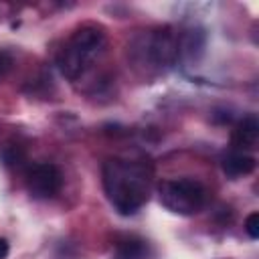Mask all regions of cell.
Listing matches in <instances>:
<instances>
[{
	"label": "cell",
	"instance_id": "obj_1",
	"mask_svg": "<svg viewBox=\"0 0 259 259\" xmlns=\"http://www.w3.org/2000/svg\"><path fill=\"white\" fill-rule=\"evenodd\" d=\"M105 196L121 217L136 214L150 198L152 166L144 160L109 158L101 168Z\"/></svg>",
	"mask_w": 259,
	"mask_h": 259
},
{
	"label": "cell",
	"instance_id": "obj_4",
	"mask_svg": "<svg viewBox=\"0 0 259 259\" xmlns=\"http://www.w3.org/2000/svg\"><path fill=\"white\" fill-rule=\"evenodd\" d=\"M158 198L166 210L180 217H192L204 208L208 190L196 178H170L158 184Z\"/></svg>",
	"mask_w": 259,
	"mask_h": 259
},
{
	"label": "cell",
	"instance_id": "obj_3",
	"mask_svg": "<svg viewBox=\"0 0 259 259\" xmlns=\"http://www.w3.org/2000/svg\"><path fill=\"white\" fill-rule=\"evenodd\" d=\"M127 53L138 67L164 71L178 59V36L170 26L140 32L132 38Z\"/></svg>",
	"mask_w": 259,
	"mask_h": 259
},
{
	"label": "cell",
	"instance_id": "obj_10",
	"mask_svg": "<svg viewBox=\"0 0 259 259\" xmlns=\"http://www.w3.org/2000/svg\"><path fill=\"white\" fill-rule=\"evenodd\" d=\"M22 156H24V154H22L20 146H8V148H4V150H2V158H4V164H8V166L20 164Z\"/></svg>",
	"mask_w": 259,
	"mask_h": 259
},
{
	"label": "cell",
	"instance_id": "obj_9",
	"mask_svg": "<svg viewBox=\"0 0 259 259\" xmlns=\"http://www.w3.org/2000/svg\"><path fill=\"white\" fill-rule=\"evenodd\" d=\"M115 259H148V243L136 237H127L117 241Z\"/></svg>",
	"mask_w": 259,
	"mask_h": 259
},
{
	"label": "cell",
	"instance_id": "obj_11",
	"mask_svg": "<svg viewBox=\"0 0 259 259\" xmlns=\"http://www.w3.org/2000/svg\"><path fill=\"white\" fill-rule=\"evenodd\" d=\"M245 231H247V235L251 239H257L259 237V212L257 210H253L251 214H247V219H245Z\"/></svg>",
	"mask_w": 259,
	"mask_h": 259
},
{
	"label": "cell",
	"instance_id": "obj_7",
	"mask_svg": "<svg viewBox=\"0 0 259 259\" xmlns=\"http://www.w3.org/2000/svg\"><path fill=\"white\" fill-rule=\"evenodd\" d=\"M255 158L251 154H245V152H239V150H233L231 154H227L223 158V172L229 176V178H241V176H247L255 170Z\"/></svg>",
	"mask_w": 259,
	"mask_h": 259
},
{
	"label": "cell",
	"instance_id": "obj_8",
	"mask_svg": "<svg viewBox=\"0 0 259 259\" xmlns=\"http://www.w3.org/2000/svg\"><path fill=\"white\" fill-rule=\"evenodd\" d=\"M204 40L206 36L202 28H190L182 36H178V53L190 61H196L204 51Z\"/></svg>",
	"mask_w": 259,
	"mask_h": 259
},
{
	"label": "cell",
	"instance_id": "obj_5",
	"mask_svg": "<svg viewBox=\"0 0 259 259\" xmlns=\"http://www.w3.org/2000/svg\"><path fill=\"white\" fill-rule=\"evenodd\" d=\"M61 186H63V176L55 164L40 162L30 166L26 172V190L36 200L53 198L55 194H59Z\"/></svg>",
	"mask_w": 259,
	"mask_h": 259
},
{
	"label": "cell",
	"instance_id": "obj_12",
	"mask_svg": "<svg viewBox=\"0 0 259 259\" xmlns=\"http://www.w3.org/2000/svg\"><path fill=\"white\" fill-rule=\"evenodd\" d=\"M8 251H10V247H8V241H6L4 237H0V259H6Z\"/></svg>",
	"mask_w": 259,
	"mask_h": 259
},
{
	"label": "cell",
	"instance_id": "obj_6",
	"mask_svg": "<svg viewBox=\"0 0 259 259\" xmlns=\"http://www.w3.org/2000/svg\"><path fill=\"white\" fill-rule=\"evenodd\" d=\"M257 138H259V121L255 115H247L235 125L233 134H231V144L235 150L245 152V150L255 148Z\"/></svg>",
	"mask_w": 259,
	"mask_h": 259
},
{
	"label": "cell",
	"instance_id": "obj_2",
	"mask_svg": "<svg viewBox=\"0 0 259 259\" xmlns=\"http://www.w3.org/2000/svg\"><path fill=\"white\" fill-rule=\"evenodd\" d=\"M105 30L97 24H83L73 30L57 55V67L69 81H77L105 47Z\"/></svg>",
	"mask_w": 259,
	"mask_h": 259
}]
</instances>
